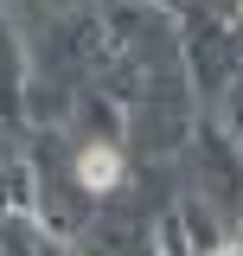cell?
<instances>
[{"instance_id":"1","label":"cell","mask_w":243,"mask_h":256,"mask_svg":"<svg viewBox=\"0 0 243 256\" xmlns=\"http://www.w3.org/2000/svg\"><path fill=\"white\" fill-rule=\"evenodd\" d=\"M77 180H84L90 192H109V186L122 180V154H116V148H102V141L84 148V154H77Z\"/></svg>"},{"instance_id":"2","label":"cell","mask_w":243,"mask_h":256,"mask_svg":"<svg viewBox=\"0 0 243 256\" xmlns=\"http://www.w3.org/2000/svg\"><path fill=\"white\" fill-rule=\"evenodd\" d=\"M212 256H243V244H218V250Z\"/></svg>"}]
</instances>
